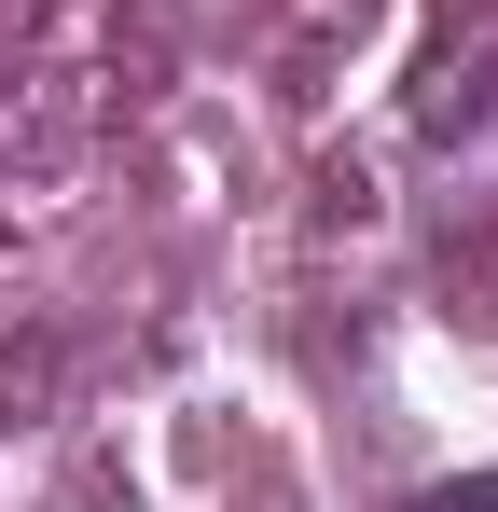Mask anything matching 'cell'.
<instances>
[{
    "mask_svg": "<svg viewBox=\"0 0 498 512\" xmlns=\"http://www.w3.org/2000/svg\"><path fill=\"white\" fill-rule=\"evenodd\" d=\"M443 512H498V471H485V485H457V499H443Z\"/></svg>",
    "mask_w": 498,
    "mask_h": 512,
    "instance_id": "obj_1",
    "label": "cell"
}]
</instances>
